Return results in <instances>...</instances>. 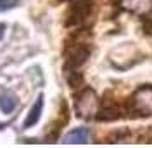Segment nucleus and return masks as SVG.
<instances>
[{
  "instance_id": "nucleus-1",
  "label": "nucleus",
  "mask_w": 152,
  "mask_h": 148,
  "mask_svg": "<svg viewBox=\"0 0 152 148\" xmlns=\"http://www.w3.org/2000/svg\"><path fill=\"white\" fill-rule=\"evenodd\" d=\"M123 115L126 117H149L152 115V86L145 84L133 93L123 107Z\"/></svg>"
},
{
  "instance_id": "nucleus-2",
  "label": "nucleus",
  "mask_w": 152,
  "mask_h": 148,
  "mask_svg": "<svg viewBox=\"0 0 152 148\" xmlns=\"http://www.w3.org/2000/svg\"><path fill=\"white\" fill-rule=\"evenodd\" d=\"M111 62L118 69H130L135 64L142 62V54L133 43H121L111 52Z\"/></svg>"
},
{
  "instance_id": "nucleus-3",
  "label": "nucleus",
  "mask_w": 152,
  "mask_h": 148,
  "mask_svg": "<svg viewBox=\"0 0 152 148\" xmlns=\"http://www.w3.org/2000/svg\"><path fill=\"white\" fill-rule=\"evenodd\" d=\"M99 107H100V100L97 98L95 91L83 86L81 93L76 96V105H75L78 117H81V119H94L97 115V112H99Z\"/></svg>"
},
{
  "instance_id": "nucleus-4",
  "label": "nucleus",
  "mask_w": 152,
  "mask_h": 148,
  "mask_svg": "<svg viewBox=\"0 0 152 148\" xmlns=\"http://www.w3.org/2000/svg\"><path fill=\"white\" fill-rule=\"evenodd\" d=\"M92 12V0H73L67 10L66 26H80Z\"/></svg>"
},
{
  "instance_id": "nucleus-5",
  "label": "nucleus",
  "mask_w": 152,
  "mask_h": 148,
  "mask_svg": "<svg viewBox=\"0 0 152 148\" xmlns=\"http://www.w3.org/2000/svg\"><path fill=\"white\" fill-rule=\"evenodd\" d=\"M42 110H43V95H38L37 102L33 103L31 110L28 112L26 119H24V122H23V128L26 129V128H33L35 124H38L40 115H42Z\"/></svg>"
},
{
  "instance_id": "nucleus-6",
  "label": "nucleus",
  "mask_w": 152,
  "mask_h": 148,
  "mask_svg": "<svg viewBox=\"0 0 152 148\" xmlns=\"http://www.w3.org/2000/svg\"><path fill=\"white\" fill-rule=\"evenodd\" d=\"M88 139H90V131L86 128H76V129L69 131L66 136L62 138V143L78 145V143H88Z\"/></svg>"
},
{
  "instance_id": "nucleus-7",
  "label": "nucleus",
  "mask_w": 152,
  "mask_h": 148,
  "mask_svg": "<svg viewBox=\"0 0 152 148\" xmlns=\"http://www.w3.org/2000/svg\"><path fill=\"white\" fill-rule=\"evenodd\" d=\"M18 103H19V98L14 95V93L5 91V93L0 95V110L5 112V114H10V112L16 110Z\"/></svg>"
},
{
  "instance_id": "nucleus-8",
  "label": "nucleus",
  "mask_w": 152,
  "mask_h": 148,
  "mask_svg": "<svg viewBox=\"0 0 152 148\" xmlns=\"http://www.w3.org/2000/svg\"><path fill=\"white\" fill-rule=\"evenodd\" d=\"M66 79H67V84L73 90L83 88V76H81V73H78L76 69H66Z\"/></svg>"
},
{
  "instance_id": "nucleus-9",
  "label": "nucleus",
  "mask_w": 152,
  "mask_h": 148,
  "mask_svg": "<svg viewBox=\"0 0 152 148\" xmlns=\"http://www.w3.org/2000/svg\"><path fill=\"white\" fill-rule=\"evenodd\" d=\"M128 129H121V131H114L113 134L109 136V139H111V143H121V141H126V138H128Z\"/></svg>"
},
{
  "instance_id": "nucleus-10",
  "label": "nucleus",
  "mask_w": 152,
  "mask_h": 148,
  "mask_svg": "<svg viewBox=\"0 0 152 148\" xmlns=\"http://www.w3.org/2000/svg\"><path fill=\"white\" fill-rule=\"evenodd\" d=\"M19 2H21V0H0V12H4V10H9V9H14V7H18Z\"/></svg>"
},
{
  "instance_id": "nucleus-11",
  "label": "nucleus",
  "mask_w": 152,
  "mask_h": 148,
  "mask_svg": "<svg viewBox=\"0 0 152 148\" xmlns=\"http://www.w3.org/2000/svg\"><path fill=\"white\" fill-rule=\"evenodd\" d=\"M140 139H142L143 143H152V126L147 128V129L140 134Z\"/></svg>"
},
{
  "instance_id": "nucleus-12",
  "label": "nucleus",
  "mask_w": 152,
  "mask_h": 148,
  "mask_svg": "<svg viewBox=\"0 0 152 148\" xmlns=\"http://www.w3.org/2000/svg\"><path fill=\"white\" fill-rule=\"evenodd\" d=\"M4 31H5V24H0V40L4 38Z\"/></svg>"
},
{
  "instance_id": "nucleus-13",
  "label": "nucleus",
  "mask_w": 152,
  "mask_h": 148,
  "mask_svg": "<svg viewBox=\"0 0 152 148\" xmlns=\"http://www.w3.org/2000/svg\"><path fill=\"white\" fill-rule=\"evenodd\" d=\"M2 129H5V124H4V122H0V131Z\"/></svg>"
}]
</instances>
